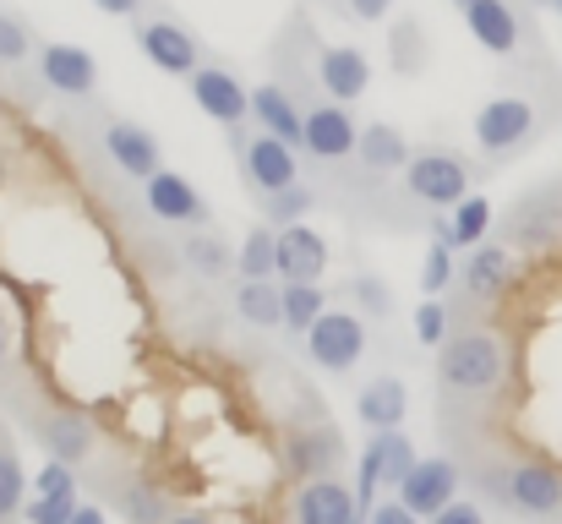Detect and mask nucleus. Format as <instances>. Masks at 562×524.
<instances>
[{"mask_svg": "<svg viewBox=\"0 0 562 524\" xmlns=\"http://www.w3.org/2000/svg\"><path fill=\"white\" fill-rule=\"evenodd\" d=\"M132 38H137L143 60L159 66L165 77H191L202 66V38L191 27H181L176 16H137Z\"/></svg>", "mask_w": 562, "mask_h": 524, "instance_id": "1a4fd4ad", "label": "nucleus"}, {"mask_svg": "<svg viewBox=\"0 0 562 524\" xmlns=\"http://www.w3.org/2000/svg\"><path fill=\"white\" fill-rule=\"evenodd\" d=\"M93 5H99L104 16H143L148 0H93Z\"/></svg>", "mask_w": 562, "mask_h": 524, "instance_id": "37998d69", "label": "nucleus"}, {"mask_svg": "<svg viewBox=\"0 0 562 524\" xmlns=\"http://www.w3.org/2000/svg\"><path fill=\"white\" fill-rule=\"evenodd\" d=\"M367 524H420V514H415V509H404V503L393 498V503H376L372 514H367Z\"/></svg>", "mask_w": 562, "mask_h": 524, "instance_id": "ea45409f", "label": "nucleus"}, {"mask_svg": "<svg viewBox=\"0 0 562 524\" xmlns=\"http://www.w3.org/2000/svg\"><path fill=\"white\" fill-rule=\"evenodd\" d=\"M464 27L497 60H514L525 49L541 55V33L530 27V0H470L464 5Z\"/></svg>", "mask_w": 562, "mask_h": 524, "instance_id": "39448f33", "label": "nucleus"}, {"mask_svg": "<svg viewBox=\"0 0 562 524\" xmlns=\"http://www.w3.org/2000/svg\"><path fill=\"white\" fill-rule=\"evenodd\" d=\"M328 274V241L312 224H284L279 230V279L284 285H317Z\"/></svg>", "mask_w": 562, "mask_h": 524, "instance_id": "5701e85b", "label": "nucleus"}, {"mask_svg": "<svg viewBox=\"0 0 562 524\" xmlns=\"http://www.w3.org/2000/svg\"><path fill=\"white\" fill-rule=\"evenodd\" d=\"M22 492H27V476H22V459L11 443H0V524L16 520L22 509Z\"/></svg>", "mask_w": 562, "mask_h": 524, "instance_id": "e433bc0d", "label": "nucleus"}, {"mask_svg": "<svg viewBox=\"0 0 562 524\" xmlns=\"http://www.w3.org/2000/svg\"><path fill=\"white\" fill-rule=\"evenodd\" d=\"M71 524H110V520H104V509H93V503H82V509L71 514Z\"/></svg>", "mask_w": 562, "mask_h": 524, "instance_id": "c03bdc74", "label": "nucleus"}, {"mask_svg": "<svg viewBox=\"0 0 562 524\" xmlns=\"http://www.w3.org/2000/svg\"><path fill=\"white\" fill-rule=\"evenodd\" d=\"M115 509H121V520L126 524H170L176 514V503H170V492L159 487V481H148V476H132V481H115Z\"/></svg>", "mask_w": 562, "mask_h": 524, "instance_id": "bb28decb", "label": "nucleus"}, {"mask_svg": "<svg viewBox=\"0 0 562 524\" xmlns=\"http://www.w3.org/2000/svg\"><path fill=\"white\" fill-rule=\"evenodd\" d=\"M143 208H148L159 224H170V230H202V224H213L207 197H202L181 170H170V165L143 180Z\"/></svg>", "mask_w": 562, "mask_h": 524, "instance_id": "ddd939ff", "label": "nucleus"}, {"mask_svg": "<svg viewBox=\"0 0 562 524\" xmlns=\"http://www.w3.org/2000/svg\"><path fill=\"white\" fill-rule=\"evenodd\" d=\"M350 301L361 306V317H367V323H387V317H393V290H387V279L372 274V268L350 274Z\"/></svg>", "mask_w": 562, "mask_h": 524, "instance_id": "473e14b6", "label": "nucleus"}, {"mask_svg": "<svg viewBox=\"0 0 562 524\" xmlns=\"http://www.w3.org/2000/svg\"><path fill=\"white\" fill-rule=\"evenodd\" d=\"M503 241L519 252H552L562 246V180H547L536 191H525L508 213H503Z\"/></svg>", "mask_w": 562, "mask_h": 524, "instance_id": "0eeeda50", "label": "nucleus"}, {"mask_svg": "<svg viewBox=\"0 0 562 524\" xmlns=\"http://www.w3.org/2000/svg\"><path fill=\"white\" fill-rule=\"evenodd\" d=\"M448 334H453V312L442 306V296H426V301L415 306V339L426 349H437Z\"/></svg>", "mask_w": 562, "mask_h": 524, "instance_id": "4c0bfd02", "label": "nucleus"}, {"mask_svg": "<svg viewBox=\"0 0 562 524\" xmlns=\"http://www.w3.org/2000/svg\"><path fill=\"white\" fill-rule=\"evenodd\" d=\"M530 5H536V11H558L562 16V0H530Z\"/></svg>", "mask_w": 562, "mask_h": 524, "instance_id": "de8ad7c7", "label": "nucleus"}, {"mask_svg": "<svg viewBox=\"0 0 562 524\" xmlns=\"http://www.w3.org/2000/svg\"><path fill=\"white\" fill-rule=\"evenodd\" d=\"M356 159H361V180H367V191H382L387 186V175H398L409 159H415V148H409V137L398 132V126H387V121H372V126H361V143H356Z\"/></svg>", "mask_w": 562, "mask_h": 524, "instance_id": "412c9836", "label": "nucleus"}, {"mask_svg": "<svg viewBox=\"0 0 562 524\" xmlns=\"http://www.w3.org/2000/svg\"><path fill=\"white\" fill-rule=\"evenodd\" d=\"M224 137H229V154L240 165V180H246V191L257 202L301 180V148L295 143H284V137L262 132V126L257 132L251 126H224Z\"/></svg>", "mask_w": 562, "mask_h": 524, "instance_id": "7ed1b4c3", "label": "nucleus"}, {"mask_svg": "<svg viewBox=\"0 0 562 524\" xmlns=\"http://www.w3.org/2000/svg\"><path fill=\"white\" fill-rule=\"evenodd\" d=\"M453 5H459V11H464V5H470V0H453Z\"/></svg>", "mask_w": 562, "mask_h": 524, "instance_id": "09e8293b", "label": "nucleus"}, {"mask_svg": "<svg viewBox=\"0 0 562 524\" xmlns=\"http://www.w3.org/2000/svg\"><path fill=\"white\" fill-rule=\"evenodd\" d=\"M33 71H38V82L49 88V93H60V99H93V88H99V60L82 49V44H38V55H33Z\"/></svg>", "mask_w": 562, "mask_h": 524, "instance_id": "dca6fc26", "label": "nucleus"}, {"mask_svg": "<svg viewBox=\"0 0 562 524\" xmlns=\"http://www.w3.org/2000/svg\"><path fill=\"white\" fill-rule=\"evenodd\" d=\"M409 415V388L404 377H372L356 388V421L372 426V432H387V426H404Z\"/></svg>", "mask_w": 562, "mask_h": 524, "instance_id": "393cba45", "label": "nucleus"}, {"mask_svg": "<svg viewBox=\"0 0 562 524\" xmlns=\"http://www.w3.org/2000/svg\"><path fill=\"white\" fill-rule=\"evenodd\" d=\"M367 355V317L361 312H323L306 334V360L317 371H350Z\"/></svg>", "mask_w": 562, "mask_h": 524, "instance_id": "f8f14e48", "label": "nucleus"}, {"mask_svg": "<svg viewBox=\"0 0 562 524\" xmlns=\"http://www.w3.org/2000/svg\"><path fill=\"white\" fill-rule=\"evenodd\" d=\"M251 121H257L262 132L295 143V148L306 143V110L295 104V88H284L279 77H268V82L251 88Z\"/></svg>", "mask_w": 562, "mask_h": 524, "instance_id": "4be33fe9", "label": "nucleus"}, {"mask_svg": "<svg viewBox=\"0 0 562 524\" xmlns=\"http://www.w3.org/2000/svg\"><path fill=\"white\" fill-rule=\"evenodd\" d=\"M492 235V202L481 191H470L464 202L448 208V219H431V241H453L459 252H475Z\"/></svg>", "mask_w": 562, "mask_h": 524, "instance_id": "a878e982", "label": "nucleus"}, {"mask_svg": "<svg viewBox=\"0 0 562 524\" xmlns=\"http://www.w3.org/2000/svg\"><path fill=\"white\" fill-rule=\"evenodd\" d=\"M453 279H459V246L453 241H431L426 246V268H420V290L426 296H442Z\"/></svg>", "mask_w": 562, "mask_h": 524, "instance_id": "c9c22d12", "label": "nucleus"}, {"mask_svg": "<svg viewBox=\"0 0 562 524\" xmlns=\"http://www.w3.org/2000/svg\"><path fill=\"white\" fill-rule=\"evenodd\" d=\"M33 432H38V443L49 448V459H60V465L93 459V421H88V410H77V404H44V410L33 415Z\"/></svg>", "mask_w": 562, "mask_h": 524, "instance_id": "6ab92c4d", "label": "nucleus"}, {"mask_svg": "<svg viewBox=\"0 0 562 524\" xmlns=\"http://www.w3.org/2000/svg\"><path fill=\"white\" fill-rule=\"evenodd\" d=\"M514 377V349L497 328H453L437 345V388L442 404H481L503 393Z\"/></svg>", "mask_w": 562, "mask_h": 524, "instance_id": "f257e3e1", "label": "nucleus"}, {"mask_svg": "<svg viewBox=\"0 0 562 524\" xmlns=\"http://www.w3.org/2000/svg\"><path fill=\"white\" fill-rule=\"evenodd\" d=\"M235 274H240V279H279V230H273L268 219L246 230Z\"/></svg>", "mask_w": 562, "mask_h": 524, "instance_id": "c85d7f7f", "label": "nucleus"}, {"mask_svg": "<svg viewBox=\"0 0 562 524\" xmlns=\"http://www.w3.org/2000/svg\"><path fill=\"white\" fill-rule=\"evenodd\" d=\"M312 208H317V191H312L306 180H295V186H284V191L262 197V219H268L273 230H284V224H301Z\"/></svg>", "mask_w": 562, "mask_h": 524, "instance_id": "2f4dec72", "label": "nucleus"}, {"mask_svg": "<svg viewBox=\"0 0 562 524\" xmlns=\"http://www.w3.org/2000/svg\"><path fill=\"white\" fill-rule=\"evenodd\" d=\"M431 524H486V514H481L475 503H459V498H453L442 514H431Z\"/></svg>", "mask_w": 562, "mask_h": 524, "instance_id": "a19ab883", "label": "nucleus"}, {"mask_svg": "<svg viewBox=\"0 0 562 524\" xmlns=\"http://www.w3.org/2000/svg\"><path fill=\"white\" fill-rule=\"evenodd\" d=\"M229 306L246 328H284V285L273 279H240Z\"/></svg>", "mask_w": 562, "mask_h": 524, "instance_id": "cd10ccee", "label": "nucleus"}, {"mask_svg": "<svg viewBox=\"0 0 562 524\" xmlns=\"http://www.w3.org/2000/svg\"><path fill=\"white\" fill-rule=\"evenodd\" d=\"M387 60H393L404 77H420V71H426L431 49H426V27H420L415 16L393 22V33H387Z\"/></svg>", "mask_w": 562, "mask_h": 524, "instance_id": "c756f323", "label": "nucleus"}, {"mask_svg": "<svg viewBox=\"0 0 562 524\" xmlns=\"http://www.w3.org/2000/svg\"><path fill=\"white\" fill-rule=\"evenodd\" d=\"M33 55H38V38H33L27 16L0 5V66H27Z\"/></svg>", "mask_w": 562, "mask_h": 524, "instance_id": "72a5a7b5", "label": "nucleus"}, {"mask_svg": "<svg viewBox=\"0 0 562 524\" xmlns=\"http://www.w3.org/2000/svg\"><path fill=\"white\" fill-rule=\"evenodd\" d=\"M170 524H213L207 514H170Z\"/></svg>", "mask_w": 562, "mask_h": 524, "instance_id": "49530a36", "label": "nucleus"}, {"mask_svg": "<svg viewBox=\"0 0 562 524\" xmlns=\"http://www.w3.org/2000/svg\"><path fill=\"white\" fill-rule=\"evenodd\" d=\"M508 514L530 524L562 520V465L547 454H519L508 465Z\"/></svg>", "mask_w": 562, "mask_h": 524, "instance_id": "423d86ee", "label": "nucleus"}, {"mask_svg": "<svg viewBox=\"0 0 562 524\" xmlns=\"http://www.w3.org/2000/svg\"><path fill=\"white\" fill-rule=\"evenodd\" d=\"M5 360H11V328H5V312H0V371H5Z\"/></svg>", "mask_w": 562, "mask_h": 524, "instance_id": "a18cd8bd", "label": "nucleus"}, {"mask_svg": "<svg viewBox=\"0 0 562 524\" xmlns=\"http://www.w3.org/2000/svg\"><path fill=\"white\" fill-rule=\"evenodd\" d=\"M361 524H367V520H361Z\"/></svg>", "mask_w": 562, "mask_h": 524, "instance_id": "8fccbe9b", "label": "nucleus"}, {"mask_svg": "<svg viewBox=\"0 0 562 524\" xmlns=\"http://www.w3.org/2000/svg\"><path fill=\"white\" fill-rule=\"evenodd\" d=\"M82 503H77V492H44V498H33V509H27V524H71Z\"/></svg>", "mask_w": 562, "mask_h": 524, "instance_id": "58836bf2", "label": "nucleus"}, {"mask_svg": "<svg viewBox=\"0 0 562 524\" xmlns=\"http://www.w3.org/2000/svg\"><path fill=\"white\" fill-rule=\"evenodd\" d=\"M312 77H317V88L328 93V99H339V104H356L367 88H372V60H367V49H356V44H312Z\"/></svg>", "mask_w": 562, "mask_h": 524, "instance_id": "a211bd4d", "label": "nucleus"}, {"mask_svg": "<svg viewBox=\"0 0 562 524\" xmlns=\"http://www.w3.org/2000/svg\"><path fill=\"white\" fill-rule=\"evenodd\" d=\"M393 11V0H350V16L356 22H382Z\"/></svg>", "mask_w": 562, "mask_h": 524, "instance_id": "79ce46f5", "label": "nucleus"}, {"mask_svg": "<svg viewBox=\"0 0 562 524\" xmlns=\"http://www.w3.org/2000/svg\"><path fill=\"white\" fill-rule=\"evenodd\" d=\"M459 481H464V465L448 459V454H437V459H420V465L393 487V498H398L404 509H415L420 520H431V514H442V509L453 503Z\"/></svg>", "mask_w": 562, "mask_h": 524, "instance_id": "f3484780", "label": "nucleus"}, {"mask_svg": "<svg viewBox=\"0 0 562 524\" xmlns=\"http://www.w3.org/2000/svg\"><path fill=\"white\" fill-rule=\"evenodd\" d=\"M547 121L552 110L530 93H492L481 110H475V148L486 154V165H514L519 154H530L541 137H547Z\"/></svg>", "mask_w": 562, "mask_h": 524, "instance_id": "f03ea898", "label": "nucleus"}, {"mask_svg": "<svg viewBox=\"0 0 562 524\" xmlns=\"http://www.w3.org/2000/svg\"><path fill=\"white\" fill-rule=\"evenodd\" d=\"M187 88H191V104H196L207 121H218V126H246V121H251V88H246L229 66L202 60L187 77Z\"/></svg>", "mask_w": 562, "mask_h": 524, "instance_id": "4468645a", "label": "nucleus"}, {"mask_svg": "<svg viewBox=\"0 0 562 524\" xmlns=\"http://www.w3.org/2000/svg\"><path fill=\"white\" fill-rule=\"evenodd\" d=\"M475 180H481V170H475L464 154H453V148H420V154L404 165V175H398V197L415 202V208L448 213L453 202L470 197Z\"/></svg>", "mask_w": 562, "mask_h": 524, "instance_id": "20e7f679", "label": "nucleus"}, {"mask_svg": "<svg viewBox=\"0 0 562 524\" xmlns=\"http://www.w3.org/2000/svg\"><path fill=\"white\" fill-rule=\"evenodd\" d=\"M376 443H382V487H398L420 459H415V443L404 437V426H387V432H376Z\"/></svg>", "mask_w": 562, "mask_h": 524, "instance_id": "f704fd0d", "label": "nucleus"}, {"mask_svg": "<svg viewBox=\"0 0 562 524\" xmlns=\"http://www.w3.org/2000/svg\"><path fill=\"white\" fill-rule=\"evenodd\" d=\"M519 285V263L508 241H481L464 263H459V290L470 306H503Z\"/></svg>", "mask_w": 562, "mask_h": 524, "instance_id": "6e6552de", "label": "nucleus"}, {"mask_svg": "<svg viewBox=\"0 0 562 524\" xmlns=\"http://www.w3.org/2000/svg\"><path fill=\"white\" fill-rule=\"evenodd\" d=\"M99 132H104V159L115 165V170L126 175V180H148V175L165 170V148H159V137L143 126V121H126V115H99Z\"/></svg>", "mask_w": 562, "mask_h": 524, "instance_id": "9b49d317", "label": "nucleus"}, {"mask_svg": "<svg viewBox=\"0 0 562 524\" xmlns=\"http://www.w3.org/2000/svg\"><path fill=\"white\" fill-rule=\"evenodd\" d=\"M328 312V290H323V279L317 285H284V328L295 334V339H306L312 334V323Z\"/></svg>", "mask_w": 562, "mask_h": 524, "instance_id": "7c9ffc66", "label": "nucleus"}, {"mask_svg": "<svg viewBox=\"0 0 562 524\" xmlns=\"http://www.w3.org/2000/svg\"><path fill=\"white\" fill-rule=\"evenodd\" d=\"M181 268H187L191 279H202V285H218V279H229L235 274V263H240V252H229V241L213 230V224H202V230H187V241H181Z\"/></svg>", "mask_w": 562, "mask_h": 524, "instance_id": "b1692460", "label": "nucleus"}, {"mask_svg": "<svg viewBox=\"0 0 562 524\" xmlns=\"http://www.w3.org/2000/svg\"><path fill=\"white\" fill-rule=\"evenodd\" d=\"M345 465V437L328 421H306L284 432V470L295 481H317V476H339Z\"/></svg>", "mask_w": 562, "mask_h": 524, "instance_id": "2eb2a0df", "label": "nucleus"}, {"mask_svg": "<svg viewBox=\"0 0 562 524\" xmlns=\"http://www.w3.org/2000/svg\"><path fill=\"white\" fill-rule=\"evenodd\" d=\"M290 520L295 524H361L356 487H345V481H334V476L301 481V492H295V503H290Z\"/></svg>", "mask_w": 562, "mask_h": 524, "instance_id": "aec40b11", "label": "nucleus"}, {"mask_svg": "<svg viewBox=\"0 0 562 524\" xmlns=\"http://www.w3.org/2000/svg\"><path fill=\"white\" fill-rule=\"evenodd\" d=\"M356 143H361V126H356L350 104H339V99H312L306 104V143H301V154L312 165H345V159H356Z\"/></svg>", "mask_w": 562, "mask_h": 524, "instance_id": "9d476101", "label": "nucleus"}]
</instances>
